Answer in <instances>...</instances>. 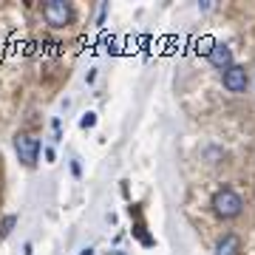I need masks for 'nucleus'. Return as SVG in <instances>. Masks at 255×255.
I'll return each instance as SVG.
<instances>
[{
	"label": "nucleus",
	"instance_id": "obj_1",
	"mask_svg": "<svg viewBox=\"0 0 255 255\" xmlns=\"http://www.w3.org/2000/svg\"><path fill=\"white\" fill-rule=\"evenodd\" d=\"M241 207H244V201H241V196L233 187H219L213 193V210L219 213L221 219H236L241 213Z\"/></svg>",
	"mask_w": 255,
	"mask_h": 255
},
{
	"label": "nucleus",
	"instance_id": "obj_2",
	"mask_svg": "<svg viewBox=\"0 0 255 255\" xmlns=\"http://www.w3.org/2000/svg\"><path fill=\"white\" fill-rule=\"evenodd\" d=\"M40 139H34V136H28V133H17L14 136V153H17V159L26 167H34L37 164V156H40Z\"/></svg>",
	"mask_w": 255,
	"mask_h": 255
},
{
	"label": "nucleus",
	"instance_id": "obj_3",
	"mask_svg": "<svg viewBox=\"0 0 255 255\" xmlns=\"http://www.w3.org/2000/svg\"><path fill=\"white\" fill-rule=\"evenodd\" d=\"M43 17H46L48 26L63 28L65 23L71 20V6H68L65 0H48L46 6H43Z\"/></svg>",
	"mask_w": 255,
	"mask_h": 255
},
{
	"label": "nucleus",
	"instance_id": "obj_4",
	"mask_svg": "<svg viewBox=\"0 0 255 255\" xmlns=\"http://www.w3.org/2000/svg\"><path fill=\"white\" fill-rule=\"evenodd\" d=\"M207 60L210 65H216V68H233V48L227 43H213V48L207 51Z\"/></svg>",
	"mask_w": 255,
	"mask_h": 255
},
{
	"label": "nucleus",
	"instance_id": "obj_5",
	"mask_svg": "<svg viewBox=\"0 0 255 255\" xmlns=\"http://www.w3.org/2000/svg\"><path fill=\"white\" fill-rule=\"evenodd\" d=\"M224 88L233 94H241L247 88V68H241V65H233V68H227L224 71Z\"/></svg>",
	"mask_w": 255,
	"mask_h": 255
},
{
	"label": "nucleus",
	"instance_id": "obj_6",
	"mask_svg": "<svg viewBox=\"0 0 255 255\" xmlns=\"http://www.w3.org/2000/svg\"><path fill=\"white\" fill-rule=\"evenodd\" d=\"M216 255H241V241H238L236 233H227L216 244Z\"/></svg>",
	"mask_w": 255,
	"mask_h": 255
},
{
	"label": "nucleus",
	"instance_id": "obj_7",
	"mask_svg": "<svg viewBox=\"0 0 255 255\" xmlns=\"http://www.w3.org/2000/svg\"><path fill=\"white\" fill-rule=\"evenodd\" d=\"M14 224H17V216H6V219H3V224H0V238H6V236H9Z\"/></svg>",
	"mask_w": 255,
	"mask_h": 255
},
{
	"label": "nucleus",
	"instance_id": "obj_8",
	"mask_svg": "<svg viewBox=\"0 0 255 255\" xmlns=\"http://www.w3.org/2000/svg\"><path fill=\"white\" fill-rule=\"evenodd\" d=\"M94 125H97V114H91V111H88V114H82L80 128H85V130H88V128H94Z\"/></svg>",
	"mask_w": 255,
	"mask_h": 255
},
{
	"label": "nucleus",
	"instance_id": "obj_9",
	"mask_svg": "<svg viewBox=\"0 0 255 255\" xmlns=\"http://www.w3.org/2000/svg\"><path fill=\"white\" fill-rule=\"evenodd\" d=\"M43 156H46V162H54V159H57V153H54V147H51V145L43 147Z\"/></svg>",
	"mask_w": 255,
	"mask_h": 255
},
{
	"label": "nucleus",
	"instance_id": "obj_10",
	"mask_svg": "<svg viewBox=\"0 0 255 255\" xmlns=\"http://www.w3.org/2000/svg\"><path fill=\"white\" fill-rule=\"evenodd\" d=\"M71 173H74V176H77V179H80V176H82V167H80V159H74V162H71Z\"/></svg>",
	"mask_w": 255,
	"mask_h": 255
},
{
	"label": "nucleus",
	"instance_id": "obj_11",
	"mask_svg": "<svg viewBox=\"0 0 255 255\" xmlns=\"http://www.w3.org/2000/svg\"><path fill=\"white\" fill-rule=\"evenodd\" d=\"M80 255H94V247H85V250H82Z\"/></svg>",
	"mask_w": 255,
	"mask_h": 255
},
{
	"label": "nucleus",
	"instance_id": "obj_12",
	"mask_svg": "<svg viewBox=\"0 0 255 255\" xmlns=\"http://www.w3.org/2000/svg\"><path fill=\"white\" fill-rule=\"evenodd\" d=\"M114 255H125V253H114Z\"/></svg>",
	"mask_w": 255,
	"mask_h": 255
}]
</instances>
